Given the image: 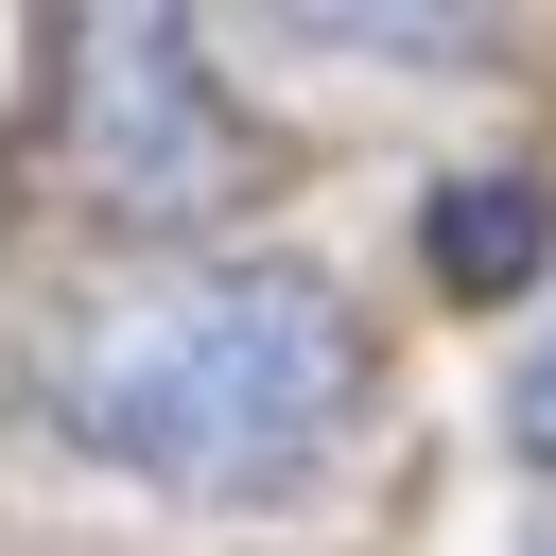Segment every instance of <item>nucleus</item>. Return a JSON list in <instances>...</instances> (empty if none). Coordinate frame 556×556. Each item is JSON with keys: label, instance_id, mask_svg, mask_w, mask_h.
Masks as SVG:
<instances>
[{"label": "nucleus", "instance_id": "f257e3e1", "mask_svg": "<svg viewBox=\"0 0 556 556\" xmlns=\"http://www.w3.org/2000/svg\"><path fill=\"white\" fill-rule=\"evenodd\" d=\"M365 417V330L313 261L139 278L52 348V434L156 504H295Z\"/></svg>", "mask_w": 556, "mask_h": 556}, {"label": "nucleus", "instance_id": "7ed1b4c3", "mask_svg": "<svg viewBox=\"0 0 556 556\" xmlns=\"http://www.w3.org/2000/svg\"><path fill=\"white\" fill-rule=\"evenodd\" d=\"M539 243H556L539 191H434V278H452V295H521Z\"/></svg>", "mask_w": 556, "mask_h": 556}, {"label": "nucleus", "instance_id": "20e7f679", "mask_svg": "<svg viewBox=\"0 0 556 556\" xmlns=\"http://www.w3.org/2000/svg\"><path fill=\"white\" fill-rule=\"evenodd\" d=\"M521 452H539V469H556V348H539V365H521Z\"/></svg>", "mask_w": 556, "mask_h": 556}, {"label": "nucleus", "instance_id": "f03ea898", "mask_svg": "<svg viewBox=\"0 0 556 556\" xmlns=\"http://www.w3.org/2000/svg\"><path fill=\"white\" fill-rule=\"evenodd\" d=\"M52 139L104 226H208L261 191V139L208 87L191 0H52Z\"/></svg>", "mask_w": 556, "mask_h": 556}]
</instances>
